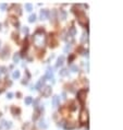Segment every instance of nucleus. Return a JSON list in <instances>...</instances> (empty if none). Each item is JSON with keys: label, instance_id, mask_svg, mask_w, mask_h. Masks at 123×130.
<instances>
[{"label": "nucleus", "instance_id": "1", "mask_svg": "<svg viewBox=\"0 0 123 130\" xmlns=\"http://www.w3.org/2000/svg\"><path fill=\"white\" fill-rule=\"evenodd\" d=\"M33 40H34L35 44H36L37 46H44L45 45L46 36H45V32H44V30H41V28L37 30L36 33H35V35H34V37H33Z\"/></svg>", "mask_w": 123, "mask_h": 130}, {"label": "nucleus", "instance_id": "2", "mask_svg": "<svg viewBox=\"0 0 123 130\" xmlns=\"http://www.w3.org/2000/svg\"><path fill=\"white\" fill-rule=\"evenodd\" d=\"M86 94H87V90H80L77 92V97H78V99H80V102L82 104H84V102H85Z\"/></svg>", "mask_w": 123, "mask_h": 130}, {"label": "nucleus", "instance_id": "3", "mask_svg": "<svg viewBox=\"0 0 123 130\" xmlns=\"http://www.w3.org/2000/svg\"><path fill=\"white\" fill-rule=\"evenodd\" d=\"M87 119H88V113H87L86 109H83L80 114V121L82 124H84V122L87 121Z\"/></svg>", "mask_w": 123, "mask_h": 130}, {"label": "nucleus", "instance_id": "4", "mask_svg": "<svg viewBox=\"0 0 123 130\" xmlns=\"http://www.w3.org/2000/svg\"><path fill=\"white\" fill-rule=\"evenodd\" d=\"M77 19H78V22H80L81 24H85V23L87 22V19H86V15L84 14V12H78Z\"/></svg>", "mask_w": 123, "mask_h": 130}, {"label": "nucleus", "instance_id": "5", "mask_svg": "<svg viewBox=\"0 0 123 130\" xmlns=\"http://www.w3.org/2000/svg\"><path fill=\"white\" fill-rule=\"evenodd\" d=\"M41 93H43L44 96L48 97V96L51 95V88H50V86H45V88L43 89V91H41Z\"/></svg>", "mask_w": 123, "mask_h": 130}, {"label": "nucleus", "instance_id": "6", "mask_svg": "<svg viewBox=\"0 0 123 130\" xmlns=\"http://www.w3.org/2000/svg\"><path fill=\"white\" fill-rule=\"evenodd\" d=\"M45 81H46V78L44 76V78H41V79H40L39 81H38V82L36 83V85H35V88H34V89H36V90H39V89H41V86L44 85Z\"/></svg>", "mask_w": 123, "mask_h": 130}, {"label": "nucleus", "instance_id": "7", "mask_svg": "<svg viewBox=\"0 0 123 130\" xmlns=\"http://www.w3.org/2000/svg\"><path fill=\"white\" fill-rule=\"evenodd\" d=\"M59 103H60V99H59V96L54 95L53 97H52V106H53V107H57L58 105H59Z\"/></svg>", "mask_w": 123, "mask_h": 130}, {"label": "nucleus", "instance_id": "8", "mask_svg": "<svg viewBox=\"0 0 123 130\" xmlns=\"http://www.w3.org/2000/svg\"><path fill=\"white\" fill-rule=\"evenodd\" d=\"M48 15H49L48 10H41V11H40V19H41V20H45V19H47V18H48Z\"/></svg>", "mask_w": 123, "mask_h": 130}, {"label": "nucleus", "instance_id": "9", "mask_svg": "<svg viewBox=\"0 0 123 130\" xmlns=\"http://www.w3.org/2000/svg\"><path fill=\"white\" fill-rule=\"evenodd\" d=\"M38 127H39V128H43V129H46V128L48 127V125L46 124V121H45L44 119H41V120L39 121V124H38Z\"/></svg>", "mask_w": 123, "mask_h": 130}, {"label": "nucleus", "instance_id": "10", "mask_svg": "<svg viewBox=\"0 0 123 130\" xmlns=\"http://www.w3.org/2000/svg\"><path fill=\"white\" fill-rule=\"evenodd\" d=\"M45 78H46V79H47V78H48V79H52V78H53V72H52L51 69H48V71H47Z\"/></svg>", "mask_w": 123, "mask_h": 130}, {"label": "nucleus", "instance_id": "11", "mask_svg": "<svg viewBox=\"0 0 123 130\" xmlns=\"http://www.w3.org/2000/svg\"><path fill=\"white\" fill-rule=\"evenodd\" d=\"M63 61H64V57L63 56H60L58 58V62H57V67H60V66L63 65Z\"/></svg>", "mask_w": 123, "mask_h": 130}, {"label": "nucleus", "instance_id": "12", "mask_svg": "<svg viewBox=\"0 0 123 130\" xmlns=\"http://www.w3.org/2000/svg\"><path fill=\"white\" fill-rule=\"evenodd\" d=\"M75 33H76V30H75L74 26H72V27L70 28V31H69V35H70V36L73 37V36L75 35Z\"/></svg>", "mask_w": 123, "mask_h": 130}, {"label": "nucleus", "instance_id": "13", "mask_svg": "<svg viewBox=\"0 0 123 130\" xmlns=\"http://www.w3.org/2000/svg\"><path fill=\"white\" fill-rule=\"evenodd\" d=\"M60 76H68L69 74V71H68V69H62V70H60Z\"/></svg>", "mask_w": 123, "mask_h": 130}, {"label": "nucleus", "instance_id": "14", "mask_svg": "<svg viewBox=\"0 0 123 130\" xmlns=\"http://www.w3.org/2000/svg\"><path fill=\"white\" fill-rule=\"evenodd\" d=\"M20 71H14V72H13V73H12V76H13V79H19V78H20Z\"/></svg>", "mask_w": 123, "mask_h": 130}, {"label": "nucleus", "instance_id": "15", "mask_svg": "<svg viewBox=\"0 0 123 130\" xmlns=\"http://www.w3.org/2000/svg\"><path fill=\"white\" fill-rule=\"evenodd\" d=\"M66 18V13L64 10H60V19H62V20H64Z\"/></svg>", "mask_w": 123, "mask_h": 130}, {"label": "nucleus", "instance_id": "16", "mask_svg": "<svg viewBox=\"0 0 123 130\" xmlns=\"http://www.w3.org/2000/svg\"><path fill=\"white\" fill-rule=\"evenodd\" d=\"M64 127H66V129H74V128H75V125H74V124H71V122H70V124H68V125H64Z\"/></svg>", "mask_w": 123, "mask_h": 130}, {"label": "nucleus", "instance_id": "17", "mask_svg": "<svg viewBox=\"0 0 123 130\" xmlns=\"http://www.w3.org/2000/svg\"><path fill=\"white\" fill-rule=\"evenodd\" d=\"M29 22H31V23L35 22V21H36V15H35V14H32V15H29Z\"/></svg>", "mask_w": 123, "mask_h": 130}, {"label": "nucleus", "instance_id": "18", "mask_svg": "<svg viewBox=\"0 0 123 130\" xmlns=\"http://www.w3.org/2000/svg\"><path fill=\"white\" fill-rule=\"evenodd\" d=\"M13 61L16 63V62L20 61V54H15L14 57H13Z\"/></svg>", "mask_w": 123, "mask_h": 130}, {"label": "nucleus", "instance_id": "19", "mask_svg": "<svg viewBox=\"0 0 123 130\" xmlns=\"http://www.w3.org/2000/svg\"><path fill=\"white\" fill-rule=\"evenodd\" d=\"M25 9H26V11H32V9H33L32 3H26V4H25Z\"/></svg>", "mask_w": 123, "mask_h": 130}, {"label": "nucleus", "instance_id": "20", "mask_svg": "<svg viewBox=\"0 0 123 130\" xmlns=\"http://www.w3.org/2000/svg\"><path fill=\"white\" fill-rule=\"evenodd\" d=\"M32 102H33V99H32V97H29V96L25 99V104H26V105H29Z\"/></svg>", "mask_w": 123, "mask_h": 130}, {"label": "nucleus", "instance_id": "21", "mask_svg": "<svg viewBox=\"0 0 123 130\" xmlns=\"http://www.w3.org/2000/svg\"><path fill=\"white\" fill-rule=\"evenodd\" d=\"M38 116H39V110H36V113L33 115V119H34V120H36V119L38 118Z\"/></svg>", "mask_w": 123, "mask_h": 130}, {"label": "nucleus", "instance_id": "22", "mask_svg": "<svg viewBox=\"0 0 123 130\" xmlns=\"http://www.w3.org/2000/svg\"><path fill=\"white\" fill-rule=\"evenodd\" d=\"M77 70H78L77 66H75V65H72V66H71V71H73V72H76Z\"/></svg>", "mask_w": 123, "mask_h": 130}, {"label": "nucleus", "instance_id": "23", "mask_svg": "<svg viewBox=\"0 0 123 130\" xmlns=\"http://www.w3.org/2000/svg\"><path fill=\"white\" fill-rule=\"evenodd\" d=\"M7 97H8L9 99H12V97H13V93H11V92H9V93L7 94Z\"/></svg>", "mask_w": 123, "mask_h": 130}, {"label": "nucleus", "instance_id": "24", "mask_svg": "<svg viewBox=\"0 0 123 130\" xmlns=\"http://www.w3.org/2000/svg\"><path fill=\"white\" fill-rule=\"evenodd\" d=\"M0 8H1V9H6L7 4H6V3H0Z\"/></svg>", "mask_w": 123, "mask_h": 130}, {"label": "nucleus", "instance_id": "25", "mask_svg": "<svg viewBox=\"0 0 123 130\" xmlns=\"http://www.w3.org/2000/svg\"><path fill=\"white\" fill-rule=\"evenodd\" d=\"M2 90H3V82H1V81H0V93L2 92Z\"/></svg>", "mask_w": 123, "mask_h": 130}, {"label": "nucleus", "instance_id": "26", "mask_svg": "<svg viewBox=\"0 0 123 130\" xmlns=\"http://www.w3.org/2000/svg\"><path fill=\"white\" fill-rule=\"evenodd\" d=\"M58 126H59V127H63V126H64V121H61V122H59V124H58Z\"/></svg>", "mask_w": 123, "mask_h": 130}, {"label": "nucleus", "instance_id": "27", "mask_svg": "<svg viewBox=\"0 0 123 130\" xmlns=\"http://www.w3.org/2000/svg\"><path fill=\"white\" fill-rule=\"evenodd\" d=\"M12 112H13V113H15V112H16V113H20V109H15V108H12Z\"/></svg>", "mask_w": 123, "mask_h": 130}, {"label": "nucleus", "instance_id": "28", "mask_svg": "<svg viewBox=\"0 0 123 130\" xmlns=\"http://www.w3.org/2000/svg\"><path fill=\"white\" fill-rule=\"evenodd\" d=\"M23 32H24V33H27V32H29V28H27V27L23 28Z\"/></svg>", "mask_w": 123, "mask_h": 130}, {"label": "nucleus", "instance_id": "29", "mask_svg": "<svg viewBox=\"0 0 123 130\" xmlns=\"http://www.w3.org/2000/svg\"><path fill=\"white\" fill-rule=\"evenodd\" d=\"M73 59H74V56H73V55H72V56H71V57H70V58H69V61H72V60H73Z\"/></svg>", "mask_w": 123, "mask_h": 130}, {"label": "nucleus", "instance_id": "30", "mask_svg": "<svg viewBox=\"0 0 123 130\" xmlns=\"http://www.w3.org/2000/svg\"><path fill=\"white\" fill-rule=\"evenodd\" d=\"M69 49H70V45H68V46L66 47V50H69Z\"/></svg>", "mask_w": 123, "mask_h": 130}]
</instances>
